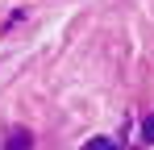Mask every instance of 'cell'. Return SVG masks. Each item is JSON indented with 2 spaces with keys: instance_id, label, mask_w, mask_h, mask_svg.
<instances>
[{
  "instance_id": "obj_2",
  "label": "cell",
  "mask_w": 154,
  "mask_h": 150,
  "mask_svg": "<svg viewBox=\"0 0 154 150\" xmlns=\"http://www.w3.org/2000/svg\"><path fill=\"white\" fill-rule=\"evenodd\" d=\"M142 142H150V146H154V113L142 121Z\"/></svg>"
},
{
  "instance_id": "obj_1",
  "label": "cell",
  "mask_w": 154,
  "mask_h": 150,
  "mask_svg": "<svg viewBox=\"0 0 154 150\" xmlns=\"http://www.w3.org/2000/svg\"><path fill=\"white\" fill-rule=\"evenodd\" d=\"M4 150H33V133L21 129V125H13L8 138H4Z\"/></svg>"
},
{
  "instance_id": "obj_3",
  "label": "cell",
  "mask_w": 154,
  "mask_h": 150,
  "mask_svg": "<svg viewBox=\"0 0 154 150\" xmlns=\"http://www.w3.org/2000/svg\"><path fill=\"white\" fill-rule=\"evenodd\" d=\"M83 150H117V146H112V138H92Z\"/></svg>"
}]
</instances>
